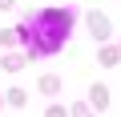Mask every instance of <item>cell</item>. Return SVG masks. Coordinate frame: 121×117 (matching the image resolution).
Listing matches in <instances>:
<instances>
[{"mask_svg": "<svg viewBox=\"0 0 121 117\" xmlns=\"http://www.w3.org/2000/svg\"><path fill=\"white\" fill-rule=\"evenodd\" d=\"M69 28H73V12L69 8L65 12H60V8H44V12H36L28 20L24 36H28V48L32 52H56L60 44H65Z\"/></svg>", "mask_w": 121, "mask_h": 117, "instance_id": "cell-1", "label": "cell"}, {"mask_svg": "<svg viewBox=\"0 0 121 117\" xmlns=\"http://www.w3.org/2000/svg\"><path fill=\"white\" fill-rule=\"evenodd\" d=\"M89 101H93L97 109H105V105H109V89H105V85H93V89H89Z\"/></svg>", "mask_w": 121, "mask_h": 117, "instance_id": "cell-3", "label": "cell"}, {"mask_svg": "<svg viewBox=\"0 0 121 117\" xmlns=\"http://www.w3.org/2000/svg\"><path fill=\"white\" fill-rule=\"evenodd\" d=\"M73 117H89V109H85V105H77V109H73Z\"/></svg>", "mask_w": 121, "mask_h": 117, "instance_id": "cell-5", "label": "cell"}, {"mask_svg": "<svg viewBox=\"0 0 121 117\" xmlns=\"http://www.w3.org/2000/svg\"><path fill=\"white\" fill-rule=\"evenodd\" d=\"M40 89H44V93H56V89H60V81H56V77H44V81H40Z\"/></svg>", "mask_w": 121, "mask_h": 117, "instance_id": "cell-4", "label": "cell"}, {"mask_svg": "<svg viewBox=\"0 0 121 117\" xmlns=\"http://www.w3.org/2000/svg\"><path fill=\"white\" fill-rule=\"evenodd\" d=\"M89 28H93V36H97V40H105V36H109V20H105L101 12H93V16H89Z\"/></svg>", "mask_w": 121, "mask_h": 117, "instance_id": "cell-2", "label": "cell"}, {"mask_svg": "<svg viewBox=\"0 0 121 117\" xmlns=\"http://www.w3.org/2000/svg\"><path fill=\"white\" fill-rule=\"evenodd\" d=\"M48 117H65V109H56V105H52V109H48Z\"/></svg>", "mask_w": 121, "mask_h": 117, "instance_id": "cell-6", "label": "cell"}]
</instances>
